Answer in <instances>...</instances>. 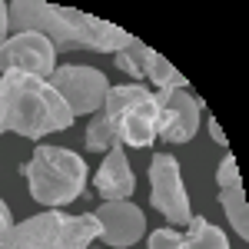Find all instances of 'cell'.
Masks as SVG:
<instances>
[{"mask_svg": "<svg viewBox=\"0 0 249 249\" xmlns=\"http://www.w3.org/2000/svg\"><path fill=\"white\" fill-rule=\"evenodd\" d=\"M216 199H219V206L226 210L232 230L239 232V239H246L249 236V210H246V193H243V186H236V190H219Z\"/></svg>", "mask_w": 249, "mask_h": 249, "instance_id": "15", "label": "cell"}, {"mask_svg": "<svg viewBox=\"0 0 249 249\" xmlns=\"http://www.w3.org/2000/svg\"><path fill=\"white\" fill-rule=\"evenodd\" d=\"M150 203L166 216L173 226H190V193L183 183V173L173 153H156L150 163Z\"/></svg>", "mask_w": 249, "mask_h": 249, "instance_id": "5", "label": "cell"}, {"mask_svg": "<svg viewBox=\"0 0 249 249\" xmlns=\"http://www.w3.org/2000/svg\"><path fill=\"white\" fill-rule=\"evenodd\" d=\"M70 126L73 113L47 80L17 70L0 73V133L43 140L47 133H60Z\"/></svg>", "mask_w": 249, "mask_h": 249, "instance_id": "2", "label": "cell"}, {"mask_svg": "<svg viewBox=\"0 0 249 249\" xmlns=\"http://www.w3.org/2000/svg\"><path fill=\"white\" fill-rule=\"evenodd\" d=\"M140 90V83H123V87H110V93L103 100V107L96 110V116L87 126V140L83 146L90 153H107L110 146L120 143V116H123V107L130 103Z\"/></svg>", "mask_w": 249, "mask_h": 249, "instance_id": "11", "label": "cell"}, {"mask_svg": "<svg viewBox=\"0 0 249 249\" xmlns=\"http://www.w3.org/2000/svg\"><path fill=\"white\" fill-rule=\"evenodd\" d=\"M10 226H14V216H10V206H7V203L0 199V239H3V232L10 230Z\"/></svg>", "mask_w": 249, "mask_h": 249, "instance_id": "18", "label": "cell"}, {"mask_svg": "<svg viewBox=\"0 0 249 249\" xmlns=\"http://www.w3.org/2000/svg\"><path fill=\"white\" fill-rule=\"evenodd\" d=\"M90 249H93V246H90ZM103 249H107V246H103Z\"/></svg>", "mask_w": 249, "mask_h": 249, "instance_id": "21", "label": "cell"}, {"mask_svg": "<svg viewBox=\"0 0 249 249\" xmlns=\"http://www.w3.org/2000/svg\"><path fill=\"white\" fill-rule=\"evenodd\" d=\"M27 186H30V199H37L47 210H60L67 203H73L87 190V163L83 156L63 146H47L37 143L34 160L20 166Z\"/></svg>", "mask_w": 249, "mask_h": 249, "instance_id": "3", "label": "cell"}, {"mask_svg": "<svg viewBox=\"0 0 249 249\" xmlns=\"http://www.w3.org/2000/svg\"><path fill=\"white\" fill-rule=\"evenodd\" d=\"M7 40V3H0V47Z\"/></svg>", "mask_w": 249, "mask_h": 249, "instance_id": "20", "label": "cell"}, {"mask_svg": "<svg viewBox=\"0 0 249 249\" xmlns=\"http://www.w3.org/2000/svg\"><path fill=\"white\" fill-rule=\"evenodd\" d=\"M47 83L60 93V100L70 107L73 116L96 113L110 93L107 73H100L96 67H57Z\"/></svg>", "mask_w": 249, "mask_h": 249, "instance_id": "6", "label": "cell"}, {"mask_svg": "<svg viewBox=\"0 0 249 249\" xmlns=\"http://www.w3.org/2000/svg\"><path fill=\"white\" fill-rule=\"evenodd\" d=\"M183 249H230V239H226L223 230H216L210 219L193 216L190 232L183 236Z\"/></svg>", "mask_w": 249, "mask_h": 249, "instance_id": "14", "label": "cell"}, {"mask_svg": "<svg viewBox=\"0 0 249 249\" xmlns=\"http://www.w3.org/2000/svg\"><path fill=\"white\" fill-rule=\"evenodd\" d=\"M150 249H183V232H176V230H156L150 232V243H146Z\"/></svg>", "mask_w": 249, "mask_h": 249, "instance_id": "17", "label": "cell"}, {"mask_svg": "<svg viewBox=\"0 0 249 249\" xmlns=\"http://www.w3.org/2000/svg\"><path fill=\"white\" fill-rule=\"evenodd\" d=\"M130 50H133V57H136L140 73L150 80L156 90H183V87H190V83H186V77L173 67L170 60L160 57L156 50H150L146 43H140L136 37H133V43H130Z\"/></svg>", "mask_w": 249, "mask_h": 249, "instance_id": "13", "label": "cell"}, {"mask_svg": "<svg viewBox=\"0 0 249 249\" xmlns=\"http://www.w3.org/2000/svg\"><path fill=\"white\" fill-rule=\"evenodd\" d=\"M27 73V77H40V80H50L53 70H57V50L53 43L43 37V34H14V37L3 40L0 47V73Z\"/></svg>", "mask_w": 249, "mask_h": 249, "instance_id": "7", "label": "cell"}, {"mask_svg": "<svg viewBox=\"0 0 249 249\" xmlns=\"http://www.w3.org/2000/svg\"><path fill=\"white\" fill-rule=\"evenodd\" d=\"M7 30L14 34H43L57 53L93 50V53H120L133 43V34L120 30L110 20L83 14L77 7H60L43 0H14L7 3Z\"/></svg>", "mask_w": 249, "mask_h": 249, "instance_id": "1", "label": "cell"}, {"mask_svg": "<svg viewBox=\"0 0 249 249\" xmlns=\"http://www.w3.org/2000/svg\"><path fill=\"white\" fill-rule=\"evenodd\" d=\"M96 223L93 213H70L47 210L37 216H27L23 223H14L3 232L0 249H90L96 243Z\"/></svg>", "mask_w": 249, "mask_h": 249, "instance_id": "4", "label": "cell"}, {"mask_svg": "<svg viewBox=\"0 0 249 249\" xmlns=\"http://www.w3.org/2000/svg\"><path fill=\"white\" fill-rule=\"evenodd\" d=\"M216 186H219V190H236V186H243L239 163H236L230 153L223 156V163H219V170H216Z\"/></svg>", "mask_w": 249, "mask_h": 249, "instance_id": "16", "label": "cell"}, {"mask_svg": "<svg viewBox=\"0 0 249 249\" xmlns=\"http://www.w3.org/2000/svg\"><path fill=\"white\" fill-rule=\"evenodd\" d=\"M156 130H160V103H156V93L140 83L136 96L123 107V116H120V146L146 150V146L156 143Z\"/></svg>", "mask_w": 249, "mask_h": 249, "instance_id": "10", "label": "cell"}, {"mask_svg": "<svg viewBox=\"0 0 249 249\" xmlns=\"http://www.w3.org/2000/svg\"><path fill=\"white\" fill-rule=\"evenodd\" d=\"M93 216H96V223H100L96 239L107 249H126V246H133V243H140L143 232H146V216L130 199L103 203L100 210H93Z\"/></svg>", "mask_w": 249, "mask_h": 249, "instance_id": "9", "label": "cell"}, {"mask_svg": "<svg viewBox=\"0 0 249 249\" xmlns=\"http://www.w3.org/2000/svg\"><path fill=\"white\" fill-rule=\"evenodd\" d=\"M210 136H213V143H219V146H226V143H230V140H226V133H223V126H219L213 116H210Z\"/></svg>", "mask_w": 249, "mask_h": 249, "instance_id": "19", "label": "cell"}, {"mask_svg": "<svg viewBox=\"0 0 249 249\" xmlns=\"http://www.w3.org/2000/svg\"><path fill=\"white\" fill-rule=\"evenodd\" d=\"M156 103H160L156 140H163V143H190L196 136V130H199V113H203V103L190 93V87H183V90H156Z\"/></svg>", "mask_w": 249, "mask_h": 249, "instance_id": "8", "label": "cell"}, {"mask_svg": "<svg viewBox=\"0 0 249 249\" xmlns=\"http://www.w3.org/2000/svg\"><path fill=\"white\" fill-rule=\"evenodd\" d=\"M93 190H96V196H103V203L130 199V196H133L136 176H133V170H130L126 153H123L120 143L107 150V160H103V166H100L96 176H93Z\"/></svg>", "mask_w": 249, "mask_h": 249, "instance_id": "12", "label": "cell"}]
</instances>
